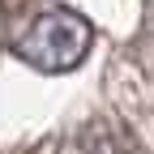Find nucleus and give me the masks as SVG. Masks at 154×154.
I'll use <instances>...</instances> for the list:
<instances>
[{"label":"nucleus","instance_id":"f257e3e1","mask_svg":"<svg viewBox=\"0 0 154 154\" xmlns=\"http://www.w3.org/2000/svg\"><path fill=\"white\" fill-rule=\"evenodd\" d=\"M86 26L77 22V17H69V13H43L34 22V30H26L22 38H17V51L22 56H30V60H38V64H47V69H64V64H73L77 56H82V47H86Z\"/></svg>","mask_w":154,"mask_h":154}]
</instances>
